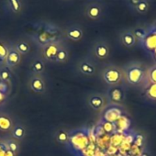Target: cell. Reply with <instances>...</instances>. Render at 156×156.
<instances>
[{
    "mask_svg": "<svg viewBox=\"0 0 156 156\" xmlns=\"http://www.w3.org/2000/svg\"><path fill=\"white\" fill-rule=\"evenodd\" d=\"M133 34H134L135 38L138 39V40H143V39L147 36L146 30H145L144 29H142V28H138V29H136V30H134Z\"/></svg>",
    "mask_w": 156,
    "mask_h": 156,
    "instance_id": "4316f807",
    "label": "cell"
},
{
    "mask_svg": "<svg viewBox=\"0 0 156 156\" xmlns=\"http://www.w3.org/2000/svg\"><path fill=\"white\" fill-rule=\"evenodd\" d=\"M104 131L110 134V133H114L115 131V124L112 122H108V121H105L102 125Z\"/></svg>",
    "mask_w": 156,
    "mask_h": 156,
    "instance_id": "484cf974",
    "label": "cell"
},
{
    "mask_svg": "<svg viewBox=\"0 0 156 156\" xmlns=\"http://www.w3.org/2000/svg\"><path fill=\"white\" fill-rule=\"evenodd\" d=\"M149 76H150V80H151L152 83L156 84V66L152 67V68L150 70V74H149Z\"/></svg>",
    "mask_w": 156,
    "mask_h": 156,
    "instance_id": "f546056e",
    "label": "cell"
},
{
    "mask_svg": "<svg viewBox=\"0 0 156 156\" xmlns=\"http://www.w3.org/2000/svg\"><path fill=\"white\" fill-rule=\"evenodd\" d=\"M68 143L71 148L73 149L75 151H80L86 149L89 143L88 134L86 130L79 129L75 130L73 133H69V140Z\"/></svg>",
    "mask_w": 156,
    "mask_h": 156,
    "instance_id": "6da1fadb",
    "label": "cell"
},
{
    "mask_svg": "<svg viewBox=\"0 0 156 156\" xmlns=\"http://www.w3.org/2000/svg\"><path fill=\"white\" fill-rule=\"evenodd\" d=\"M5 2L8 9H9L15 15L20 14L24 9L23 0H5Z\"/></svg>",
    "mask_w": 156,
    "mask_h": 156,
    "instance_id": "ba28073f",
    "label": "cell"
},
{
    "mask_svg": "<svg viewBox=\"0 0 156 156\" xmlns=\"http://www.w3.org/2000/svg\"><path fill=\"white\" fill-rule=\"evenodd\" d=\"M8 147L5 142H0V156H6Z\"/></svg>",
    "mask_w": 156,
    "mask_h": 156,
    "instance_id": "4dcf8cb0",
    "label": "cell"
},
{
    "mask_svg": "<svg viewBox=\"0 0 156 156\" xmlns=\"http://www.w3.org/2000/svg\"><path fill=\"white\" fill-rule=\"evenodd\" d=\"M135 8L139 13H146L148 9H149V5L145 0H140V1L139 2V4Z\"/></svg>",
    "mask_w": 156,
    "mask_h": 156,
    "instance_id": "603a6c76",
    "label": "cell"
},
{
    "mask_svg": "<svg viewBox=\"0 0 156 156\" xmlns=\"http://www.w3.org/2000/svg\"><path fill=\"white\" fill-rule=\"evenodd\" d=\"M140 1V0H129V3L132 5V6H134V7H136L138 4H139V2Z\"/></svg>",
    "mask_w": 156,
    "mask_h": 156,
    "instance_id": "d6a6232c",
    "label": "cell"
},
{
    "mask_svg": "<svg viewBox=\"0 0 156 156\" xmlns=\"http://www.w3.org/2000/svg\"><path fill=\"white\" fill-rule=\"evenodd\" d=\"M12 135L17 140H21L25 136V129L22 126H16L12 131Z\"/></svg>",
    "mask_w": 156,
    "mask_h": 156,
    "instance_id": "d6986e66",
    "label": "cell"
},
{
    "mask_svg": "<svg viewBox=\"0 0 156 156\" xmlns=\"http://www.w3.org/2000/svg\"><path fill=\"white\" fill-rule=\"evenodd\" d=\"M8 53H9V48L4 44L0 43V63H3L4 62H6Z\"/></svg>",
    "mask_w": 156,
    "mask_h": 156,
    "instance_id": "7402d4cb",
    "label": "cell"
},
{
    "mask_svg": "<svg viewBox=\"0 0 156 156\" xmlns=\"http://www.w3.org/2000/svg\"><path fill=\"white\" fill-rule=\"evenodd\" d=\"M103 79L108 85H117L122 79V73L117 67H108L103 73Z\"/></svg>",
    "mask_w": 156,
    "mask_h": 156,
    "instance_id": "7a4b0ae2",
    "label": "cell"
},
{
    "mask_svg": "<svg viewBox=\"0 0 156 156\" xmlns=\"http://www.w3.org/2000/svg\"><path fill=\"white\" fill-rule=\"evenodd\" d=\"M79 69L82 73L87 74V75H93L96 72L95 65L93 63H91L90 62H87V61L81 62Z\"/></svg>",
    "mask_w": 156,
    "mask_h": 156,
    "instance_id": "9a60e30c",
    "label": "cell"
},
{
    "mask_svg": "<svg viewBox=\"0 0 156 156\" xmlns=\"http://www.w3.org/2000/svg\"><path fill=\"white\" fill-rule=\"evenodd\" d=\"M86 13L87 15V17L91 20H98L102 14V9H101V7L97 4V3H92V4H89L87 7V9H86Z\"/></svg>",
    "mask_w": 156,
    "mask_h": 156,
    "instance_id": "9c48e42d",
    "label": "cell"
},
{
    "mask_svg": "<svg viewBox=\"0 0 156 156\" xmlns=\"http://www.w3.org/2000/svg\"><path fill=\"white\" fill-rule=\"evenodd\" d=\"M121 41H122V43L126 47L131 48L132 46H134V44L136 42V38H135L133 32L126 31L121 35Z\"/></svg>",
    "mask_w": 156,
    "mask_h": 156,
    "instance_id": "5bb4252c",
    "label": "cell"
},
{
    "mask_svg": "<svg viewBox=\"0 0 156 156\" xmlns=\"http://www.w3.org/2000/svg\"><path fill=\"white\" fill-rule=\"evenodd\" d=\"M15 48L16 50L20 52V54H27L28 52H30V46L27 41H20L19 42H17L15 44Z\"/></svg>",
    "mask_w": 156,
    "mask_h": 156,
    "instance_id": "e0dca14e",
    "label": "cell"
},
{
    "mask_svg": "<svg viewBox=\"0 0 156 156\" xmlns=\"http://www.w3.org/2000/svg\"><path fill=\"white\" fill-rule=\"evenodd\" d=\"M5 143H6L8 149L13 152H16L19 150V144L15 140H7Z\"/></svg>",
    "mask_w": 156,
    "mask_h": 156,
    "instance_id": "cb8c5ba5",
    "label": "cell"
},
{
    "mask_svg": "<svg viewBox=\"0 0 156 156\" xmlns=\"http://www.w3.org/2000/svg\"><path fill=\"white\" fill-rule=\"evenodd\" d=\"M30 87L34 92L42 93L45 90V84L40 77H34L30 82Z\"/></svg>",
    "mask_w": 156,
    "mask_h": 156,
    "instance_id": "4fadbf2b",
    "label": "cell"
},
{
    "mask_svg": "<svg viewBox=\"0 0 156 156\" xmlns=\"http://www.w3.org/2000/svg\"><path fill=\"white\" fill-rule=\"evenodd\" d=\"M147 96L152 99V100H156V84L152 83L149 88L147 89Z\"/></svg>",
    "mask_w": 156,
    "mask_h": 156,
    "instance_id": "d4e9b609",
    "label": "cell"
},
{
    "mask_svg": "<svg viewBox=\"0 0 156 156\" xmlns=\"http://www.w3.org/2000/svg\"><path fill=\"white\" fill-rule=\"evenodd\" d=\"M31 67H32V70H33L35 73H41V72L44 70V62H43L41 60L37 59V60H35V61L33 62Z\"/></svg>",
    "mask_w": 156,
    "mask_h": 156,
    "instance_id": "44dd1931",
    "label": "cell"
},
{
    "mask_svg": "<svg viewBox=\"0 0 156 156\" xmlns=\"http://www.w3.org/2000/svg\"><path fill=\"white\" fill-rule=\"evenodd\" d=\"M144 76V71L141 67L134 65L127 70V80L130 85H138Z\"/></svg>",
    "mask_w": 156,
    "mask_h": 156,
    "instance_id": "3957f363",
    "label": "cell"
},
{
    "mask_svg": "<svg viewBox=\"0 0 156 156\" xmlns=\"http://www.w3.org/2000/svg\"><path fill=\"white\" fill-rule=\"evenodd\" d=\"M65 35L69 40L73 41H78L83 38L84 32H83V30L81 29V27L77 26V25H73L66 29Z\"/></svg>",
    "mask_w": 156,
    "mask_h": 156,
    "instance_id": "5b68a950",
    "label": "cell"
},
{
    "mask_svg": "<svg viewBox=\"0 0 156 156\" xmlns=\"http://www.w3.org/2000/svg\"><path fill=\"white\" fill-rule=\"evenodd\" d=\"M13 126L12 120L6 115H0V130L8 131Z\"/></svg>",
    "mask_w": 156,
    "mask_h": 156,
    "instance_id": "2e32d148",
    "label": "cell"
},
{
    "mask_svg": "<svg viewBox=\"0 0 156 156\" xmlns=\"http://www.w3.org/2000/svg\"><path fill=\"white\" fill-rule=\"evenodd\" d=\"M9 92V85L8 83L0 80V93L2 95H7Z\"/></svg>",
    "mask_w": 156,
    "mask_h": 156,
    "instance_id": "f1b7e54d",
    "label": "cell"
},
{
    "mask_svg": "<svg viewBox=\"0 0 156 156\" xmlns=\"http://www.w3.org/2000/svg\"><path fill=\"white\" fill-rule=\"evenodd\" d=\"M69 140V133L66 131H60L57 135V140L61 143H67Z\"/></svg>",
    "mask_w": 156,
    "mask_h": 156,
    "instance_id": "83f0119b",
    "label": "cell"
},
{
    "mask_svg": "<svg viewBox=\"0 0 156 156\" xmlns=\"http://www.w3.org/2000/svg\"><path fill=\"white\" fill-rule=\"evenodd\" d=\"M95 54L98 59H106L109 54V49L104 42H99L95 47Z\"/></svg>",
    "mask_w": 156,
    "mask_h": 156,
    "instance_id": "30bf717a",
    "label": "cell"
},
{
    "mask_svg": "<svg viewBox=\"0 0 156 156\" xmlns=\"http://www.w3.org/2000/svg\"><path fill=\"white\" fill-rule=\"evenodd\" d=\"M89 105L90 107L95 109V110H100L104 105H105V100L104 98L101 97V96H98V95H96V96H92L90 98H89Z\"/></svg>",
    "mask_w": 156,
    "mask_h": 156,
    "instance_id": "7c38bea8",
    "label": "cell"
},
{
    "mask_svg": "<svg viewBox=\"0 0 156 156\" xmlns=\"http://www.w3.org/2000/svg\"><path fill=\"white\" fill-rule=\"evenodd\" d=\"M121 115H122V111L119 108L111 107L108 109H107L106 112L104 113V119L105 121L114 123L120 119Z\"/></svg>",
    "mask_w": 156,
    "mask_h": 156,
    "instance_id": "52a82bcc",
    "label": "cell"
},
{
    "mask_svg": "<svg viewBox=\"0 0 156 156\" xmlns=\"http://www.w3.org/2000/svg\"><path fill=\"white\" fill-rule=\"evenodd\" d=\"M6 156H15V152H13V151H9L8 149L7 153H6Z\"/></svg>",
    "mask_w": 156,
    "mask_h": 156,
    "instance_id": "836d02e7",
    "label": "cell"
},
{
    "mask_svg": "<svg viewBox=\"0 0 156 156\" xmlns=\"http://www.w3.org/2000/svg\"><path fill=\"white\" fill-rule=\"evenodd\" d=\"M134 142H135V144L136 145H138V146H141L142 145V140H143V137L141 136V135H140V134H138L136 137H135V139H134Z\"/></svg>",
    "mask_w": 156,
    "mask_h": 156,
    "instance_id": "1f68e13d",
    "label": "cell"
},
{
    "mask_svg": "<svg viewBox=\"0 0 156 156\" xmlns=\"http://www.w3.org/2000/svg\"><path fill=\"white\" fill-rule=\"evenodd\" d=\"M109 98L111 102L115 104H120L124 99V94L123 91L120 88L114 87L109 91Z\"/></svg>",
    "mask_w": 156,
    "mask_h": 156,
    "instance_id": "8fae6325",
    "label": "cell"
},
{
    "mask_svg": "<svg viewBox=\"0 0 156 156\" xmlns=\"http://www.w3.org/2000/svg\"><path fill=\"white\" fill-rule=\"evenodd\" d=\"M62 45L59 41H53L44 46L43 56L48 61H54Z\"/></svg>",
    "mask_w": 156,
    "mask_h": 156,
    "instance_id": "277c9868",
    "label": "cell"
},
{
    "mask_svg": "<svg viewBox=\"0 0 156 156\" xmlns=\"http://www.w3.org/2000/svg\"><path fill=\"white\" fill-rule=\"evenodd\" d=\"M68 58V51L64 48V47H61V49L59 50L56 57H55V60L54 62H65Z\"/></svg>",
    "mask_w": 156,
    "mask_h": 156,
    "instance_id": "ac0fdd59",
    "label": "cell"
},
{
    "mask_svg": "<svg viewBox=\"0 0 156 156\" xmlns=\"http://www.w3.org/2000/svg\"><path fill=\"white\" fill-rule=\"evenodd\" d=\"M21 59V55L20 52L16 50L15 46H11L9 48V53L8 57L6 59V63L8 67H13L16 66Z\"/></svg>",
    "mask_w": 156,
    "mask_h": 156,
    "instance_id": "8992f818",
    "label": "cell"
},
{
    "mask_svg": "<svg viewBox=\"0 0 156 156\" xmlns=\"http://www.w3.org/2000/svg\"><path fill=\"white\" fill-rule=\"evenodd\" d=\"M10 78H11V73L9 68H2L0 70V80L8 83L9 82Z\"/></svg>",
    "mask_w": 156,
    "mask_h": 156,
    "instance_id": "ffe728a7",
    "label": "cell"
}]
</instances>
